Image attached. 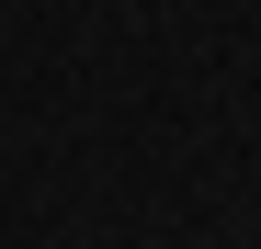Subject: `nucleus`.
Here are the masks:
<instances>
[]
</instances>
